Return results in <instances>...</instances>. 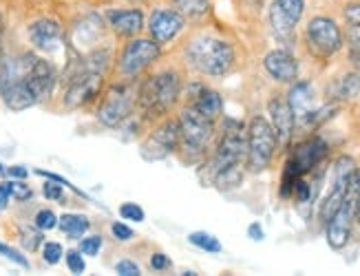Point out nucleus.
I'll return each mask as SVG.
<instances>
[{"label": "nucleus", "mask_w": 360, "mask_h": 276, "mask_svg": "<svg viewBox=\"0 0 360 276\" xmlns=\"http://www.w3.org/2000/svg\"><path fill=\"white\" fill-rule=\"evenodd\" d=\"M186 18L177 9H155L148 18V34L155 42L166 44L184 32Z\"/></svg>", "instance_id": "nucleus-16"}, {"label": "nucleus", "mask_w": 360, "mask_h": 276, "mask_svg": "<svg viewBox=\"0 0 360 276\" xmlns=\"http://www.w3.org/2000/svg\"><path fill=\"white\" fill-rule=\"evenodd\" d=\"M186 60L203 75H226L234 65V47L214 36H199L188 42Z\"/></svg>", "instance_id": "nucleus-2"}, {"label": "nucleus", "mask_w": 360, "mask_h": 276, "mask_svg": "<svg viewBox=\"0 0 360 276\" xmlns=\"http://www.w3.org/2000/svg\"><path fill=\"white\" fill-rule=\"evenodd\" d=\"M20 243L29 252H36L40 245H42V230L40 228H29V225H22L20 228Z\"/></svg>", "instance_id": "nucleus-28"}, {"label": "nucleus", "mask_w": 360, "mask_h": 276, "mask_svg": "<svg viewBox=\"0 0 360 276\" xmlns=\"http://www.w3.org/2000/svg\"><path fill=\"white\" fill-rule=\"evenodd\" d=\"M288 102H290V109L294 113V121L299 126H303L305 119L319 109L316 106V91H314V86H311V82H294V86L288 93Z\"/></svg>", "instance_id": "nucleus-17"}, {"label": "nucleus", "mask_w": 360, "mask_h": 276, "mask_svg": "<svg viewBox=\"0 0 360 276\" xmlns=\"http://www.w3.org/2000/svg\"><path fill=\"white\" fill-rule=\"evenodd\" d=\"M347 40H349L352 53H358V55H360V25H354V27H349Z\"/></svg>", "instance_id": "nucleus-40"}, {"label": "nucleus", "mask_w": 360, "mask_h": 276, "mask_svg": "<svg viewBox=\"0 0 360 276\" xmlns=\"http://www.w3.org/2000/svg\"><path fill=\"white\" fill-rule=\"evenodd\" d=\"M354 171H356V162L352 157H347V155H340L334 162L332 188H330V192H327V197L323 199L321 210H319V217H321L323 223L330 221V217L342 204V199H345V192H347V186H349V177H352Z\"/></svg>", "instance_id": "nucleus-11"}, {"label": "nucleus", "mask_w": 360, "mask_h": 276, "mask_svg": "<svg viewBox=\"0 0 360 276\" xmlns=\"http://www.w3.org/2000/svg\"><path fill=\"white\" fill-rule=\"evenodd\" d=\"M356 221L360 223V199H358V206H356Z\"/></svg>", "instance_id": "nucleus-46"}, {"label": "nucleus", "mask_w": 360, "mask_h": 276, "mask_svg": "<svg viewBox=\"0 0 360 276\" xmlns=\"http://www.w3.org/2000/svg\"><path fill=\"white\" fill-rule=\"evenodd\" d=\"M245 166L250 173H263L265 168L272 164V157L276 152V133L272 124L265 117L257 115L250 119L248 131H245Z\"/></svg>", "instance_id": "nucleus-3"}, {"label": "nucleus", "mask_w": 360, "mask_h": 276, "mask_svg": "<svg viewBox=\"0 0 360 276\" xmlns=\"http://www.w3.org/2000/svg\"><path fill=\"white\" fill-rule=\"evenodd\" d=\"M248 237H250V239H255V241H261V239L265 237V232H263V228H261L259 223H250V228H248Z\"/></svg>", "instance_id": "nucleus-44"}, {"label": "nucleus", "mask_w": 360, "mask_h": 276, "mask_svg": "<svg viewBox=\"0 0 360 276\" xmlns=\"http://www.w3.org/2000/svg\"><path fill=\"white\" fill-rule=\"evenodd\" d=\"M305 40L309 51H314V55L319 58H330L338 53L342 49V44H345L340 27L336 25V20L327 16H316L309 20L305 29Z\"/></svg>", "instance_id": "nucleus-9"}, {"label": "nucleus", "mask_w": 360, "mask_h": 276, "mask_svg": "<svg viewBox=\"0 0 360 276\" xmlns=\"http://www.w3.org/2000/svg\"><path fill=\"white\" fill-rule=\"evenodd\" d=\"M34 225L40 228L42 232H49V230H53V228L58 225L56 212H53V210H46V208L38 210V212H36V217H34Z\"/></svg>", "instance_id": "nucleus-30"}, {"label": "nucleus", "mask_w": 360, "mask_h": 276, "mask_svg": "<svg viewBox=\"0 0 360 276\" xmlns=\"http://www.w3.org/2000/svg\"><path fill=\"white\" fill-rule=\"evenodd\" d=\"M150 268L153 270H168L170 268V258L166 256V254H153L150 256Z\"/></svg>", "instance_id": "nucleus-41"}, {"label": "nucleus", "mask_w": 360, "mask_h": 276, "mask_svg": "<svg viewBox=\"0 0 360 276\" xmlns=\"http://www.w3.org/2000/svg\"><path fill=\"white\" fill-rule=\"evenodd\" d=\"M160 55H162L160 42H155L153 38H133L120 53V60H117L120 73L124 78L133 80L158 63Z\"/></svg>", "instance_id": "nucleus-7"}, {"label": "nucleus", "mask_w": 360, "mask_h": 276, "mask_svg": "<svg viewBox=\"0 0 360 276\" xmlns=\"http://www.w3.org/2000/svg\"><path fill=\"white\" fill-rule=\"evenodd\" d=\"M9 199H11V195H9V181H5V183H0V210L7 208Z\"/></svg>", "instance_id": "nucleus-43"}, {"label": "nucleus", "mask_w": 360, "mask_h": 276, "mask_svg": "<svg viewBox=\"0 0 360 276\" xmlns=\"http://www.w3.org/2000/svg\"><path fill=\"white\" fill-rule=\"evenodd\" d=\"M104 86V75L102 73H89V71H71L67 73V88H65V102L67 109H82V106L91 104Z\"/></svg>", "instance_id": "nucleus-10"}, {"label": "nucleus", "mask_w": 360, "mask_h": 276, "mask_svg": "<svg viewBox=\"0 0 360 276\" xmlns=\"http://www.w3.org/2000/svg\"><path fill=\"white\" fill-rule=\"evenodd\" d=\"M115 270H117V274H122V276H137V274H139V265L135 263V261H129V258L120 261V263L115 265Z\"/></svg>", "instance_id": "nucleus-38"}, {"label": "nucleus", "mask_w": 360, "mask_h": 276, "mask_svg": "<svg viewBox=\"0 0 360 276\" xmlns=\"http://www.w3.org/2000/svg\"><path fill=\"white\" fill-rule=\"evenodd\" d=\"M108 27L117 36L133 38L144 29V13L142 9H111L106 13Z\"/></svg>", "instance_id": "nucleus-20"}, {"label": "nucleus", "mask_w": 360, "mask_h": 276, "mask_svg": "<svg viewBox=\"0 0 360 276\" xmlns=\"http://www.w3.org/2000/svg\"><path fill=\"white\" fill-rule=\"evenodd\" d=\"M268 113H270V124L276 133V142L278 144H288L290 142V137L294 133V126H296V121H294V113L290 109V102L288 98L283 96H274L268 104Z\"/></svg>", "instance_id": "nucleus-18"}, {"label": "nucleus", "mask_w": 360, "mask_h": 276, "mask_svg": "<svg viewBox=\"0 0 360 276\" xmlns=\"http://www.w3.org/2000/svg\"><path fill=\"white\" fill-rule=\"evenodd\" d=\"M67 258V268L73 272V274H82L86 270V263H84V258H82V252L80 250H69L65 254Z\"/></svg>", "instance_id": "nucleus-35"}, {"label": "nucleus", "mask_w": 360, "mask_h": 276, "mask_svg": "<svg viewBox=\"0 0 360 276\" xmlns=\"http://www.w3.org/2000/svg\"><path fill=\"white\" fill-rule=\"evenodd\" d=\"M305 0H274L270 5V27L278 40H290L301 22Z\"/></svg>", "instance_id": "nucleus-13"}, {"label": "nucleus", "mask_w": 360, "mask_h": 276, "mask_svg": "<svg viewBox=\"0 0 360 276\" xmlns=\"http://www.w3.org/2000/svg\"><path fill=\"white\" fill-rule=\"evenodd\" d=\"M184 18H203L210 9V0H173Z\"/></svg>", "instance_id": "nucleus-26"}, {"label": "nucleus", "mask_w": 360, "mask_h": 276, "mask_svg": "<svg viewBox=\"0 0 360 276\" xmlns=\"http://www.w3.org/2000/svg\"><path fill=\"white\" fill-rule=\"evenodd\" d=\"M245 148H248V142H245L243 126L239 124V121H228V126L224 131V137L219 140L217 150H214V155H212V162H210L212 177L217 173L228 171V168L241 166V162L245 157Z\"/></svg>", "instance_id": "nucleus-8"}, {"label": "nucleus", "mask_w": 360, "mask_h": 276, "mask_svg": "<svg viewBox=\"0 0 360 276\" xmlns=\"http://www.w3.org/2000/svg\"><path fill=\"white\" fill-rule=\"evenodd\" d=\"M188 104H191L195 111H199L203 117H208L210 121H217L224 113L221 96L212 88H206V86H195V93L191 96V102Z\"/></svg>", "instance_id": "nucleus-23"}, {"label": "nucleus", "mask_w": 360, "mask_h": 276, "mask_svg": "<svg viewBox=\"0 0 360 276\" xmlns=\"http://www.w3.org/2000/svg\"><path fill=\"white\" fill-rule=\"evenodd\" d=\"M62 256H65V250H62V245L58 241H46L42 245V261L46 265H58Z\"/></svg>", "instance_id": "nucleus-29"}, {"label": "nucleus", "mask_w": 360, "mask_h": 276, "mask_svg": "<svg viewBox=\"0 0 360 276\" xmlns=\"http://www.w3.org/2000/svg\"><path fill=\"white\" fill-rule=\"evenodd\" d=\"M27 36L36 51L51 55L65 44V27L56 18H38L27 27Z\"/></svg>", "instance_id": "nucleus-14"}, {"label": "nucleus", "mask_w": 360, "mask_h": 276, "mask_svg": "<svg viewBox=\"0 0 360 276\" xmlns=\"http://www.w3.org/2000/svg\"><path fill=\"white\" fill-rule=\"evenodd\" d=\"M111 232L117 241H131L133 239V230L127 225V223H122V221H115L111 225Z\"/></svg>", "instance_id": "nucleus-37"}, {"label": "nucleus", "mask_w": 360, "mask_h": 276, "mask_svg": "<svg viewBox=\"0 0 360 276\" xmlns=\"http://www.w3.org/2000/svg\"><path fill=\"white\" fill-rule=\"evenodd\" d=\"M179 148V121L177 119H166L155 129L146 140L139 146L142 157L158 162L168 157L170 152H175Z\"/></svg>", "instance_id": "nucleus-12"}, {"label": "nucleus", "mask_w": 360, "mask_h": 276, "mask_svg": "<svg viewBox=\"0 0 360 276\" xmlns=\"http://www.w3.org/2000/svg\"><path fill=\"white\" fill-rule=\"evenodd\" d=\"M179 150L188 157H199L208 148L214 135V121L203 117L191 104L184 106L179 113Z\"/></svg>", "instance_id": "nucleus-4"}, {"label": "nucleus", "mask_w": 360, "mask_h": 276, "mask_svg": "<svg viewBox=\"0 0 360 276\" xmlns=\"http://www.w3.org/2000/svg\"><path fill=\"white\" fill-rule=\"evenodd\" d=\"M0 98H3L5 106L11 111H27V109H31V106L38 104L34 91H31V86L27 84L25 78L0 88Z\"/></svg>", "instance_id": "nucleus-22"}, {"label": "nucleus", "mask_w": 360, "mask_h": 276, "mask_svg": "<svg viewBox=\"0 0 360 276\" xmlns=\"http://www.w3.org/2000/svg\"><path fill=\"white\" fill-rule=\"evenodd\" d=\"M7 175H9L11 179H27L29 171H27L25 166H11V168H7Z\"/></svg>", "instance_id": "nucleus-42"}, {"label": "nucleus", "mask_w": 360, "mask_h": 276, "mask_svg": "<svg viewBox=\"0 0 360 276\" xmlns=\"http://www.w3.org/2000/svg\"><path fill=\"white\" fill-rule=\"evenodd\" d=\"M327 96L332 100H356L360 96V73L349 71L342 78L334 80L332 86L327 88Z\"/></svg>", "instance_id": "nucleus-24"}, {"label": "nucleus", "mask_w": 360, "mask_h": 276, "mask_svg": "<svg viewBox=\"0 0 360 276\" xmlns=\"http://www.w3.org/2000/svg\"><path fill=\"white\" fill-rule=\"evenodd\" d=\"M42 195L46 199H51V202H62L65 199V190H62V186H58V181H46L42 186Z\"/></svg>", "instance_id": "nucleus-36"}, {"label": "nucleus", "mask_w": 360, "mask_h": 276, "mask_svg": "<svg viewBox=\"0 0 360 276\" xmlns=\"http://www.w3.org/2000/svg\"><path fill=\"white\" fill-rule=\"evenodd\" d=\"M58 228L69 239H82L89 232L91 221L84 217V214H73V212H69V214H62V217L58 219Z\"/></svg>", "instance_id": "nucleus-25"}, {"label": "nucleus", "mask_w": 360, "mask_h": 276, "mask_svg": "<svg viewBox=\"0 0 360 276\" xmlns=\"http://www.w3.org/2000/svg\"><path fill=\"white\" fill-rule=\"evenodd\" d=\"M5 27H7V18H5V11L0 9V51H3V36H5Z\"/></svg>", "instance_id": "nucleus-45"}, {"label": "nucleus", "mask_w": 360, "mask_h": 276, "mask_svg": "<svg viewBox=\"0 0 360 276\" xmlns=\"http://www.w3.org/2000/svg\"><path fill=\"white\" fill-rule=\"evenodd\" d=\"M9 195L11 199H15V202H27V199L34 197V190H31V186H27L25 179H18V181H9Z\"/></svg>", "instance_id": "nucleus-31"}, {"label": "nucleus", "mask_w": 360, "mask_h": 276, "mask_svg": "<svg viewBox=\"0 0 360 276\" xmlns=\"http://www.w3.org/2000/svg\"><path fill=\"white\" fill-rule=\"evenodd\" d=\"M102 34H104V25L98 16H86L82 18L73 27L71 32V42L73 47L77 49H84L86 53L96 49L98 40H102Z\"/></svg>", "instance_id": "nucleus-21"}, {"label": "nucleus", "mask_w": 360, "mask_h": 276, "mask_svg": "<svg viewBox=\"0 0 360 276\" xmlns=\"http://www.w3.org/2000/svg\"><path fill=\"white\" fill-rule=\"evenodd\" d=\"M27 84L34 91V96L38 102H44L53 96V88L58 84V71L56 67L49 63V60L44 58H34L31 60V65L27 69V75H25Z\"/></svg>", "instance_id": "nucleus-15"}, {"label": "nucleus", "mask_w": 360, "mask_h": 276, "mask_svg": "<svg viewBox=\"0 0 360 276\" xmlns=\"http://www.w3.org/2000/svg\"><path fill=\"white\" fill-rule=\"evenodd\" d=\"M325 157H327V144L321 140V137H309V140L296 146L288 166H285L283 183H281V195L290 197L292 188H294V181L299 177L309 175Z\"/></svg>", "instance_id": "nucleus-5"}, {"label": "nucleus", "mask_w": 360, "mask_h": 276, "mask_svg": "<svg viewBox=\"0 0 360 276\" xmlns=\"http://www.w3.org/2000/svg\"><path fill=\"white\" fill-rule=\"evenodd\" d=\"M181 96V78L177 71L150 75L137 86V106L146 119H160L173 111Z\"/></svg>", "instance_id": "nucleus-1"}, {"label": "nucleus", "mask_w": 360, "mask_h": 276, "mask_svg": "<svg viewBox=\"0 0 360 276\" xmlns=\"http://www.w3.org/2000/svg\"><path fill=\"white\" fill-rule=\"evenodd\" d=\"M188 241L203 252H212V254L221 252V243H219V239L210 232H191L188 235Z\"/></svg>", "instance_id": "nucleus-27"}, {"label": "nucleus", "mask_w": 360, "mask_h": 276, "mask_svg": "<svg viewBox=\"0 0 360 276\" xmlns=\"http://www.w3.org/2000/svg\"><path fill=\"white\" fill-rule=\"evenodd\" d=\"M137 104V88L131 82H117L108 86L98 109V119L108 129H117L127 121Z\"/></svg>", "instance_id": "nucleus-6"}, {"label": "nucleus", "mask_w": 360, "mask_h": 276, "mask_svg": "<svg viewBox=\"0 0 360 276\" xmlns=\"http://www.w3.org/2000/svg\"><path fill=\"white\" fill-rule=\"evenodd\" d=\"M0 254H3L5 258H9L11 263H15V265H20V268H29V261L22 256V252H18L15 248H11V245H7V243H3L0 241Z\"/></svg>", "instance_id": "nucleus-34"}, {"label": "nucleus", "mask_w": 360, "mask_h": 276, "mask_svg": "<svg viewBox=\"0 0 360 276\" xmlns=\"http://www.w3.org/2000/svg\"><path fill=\"white\" fill-rule=\"evenodd\" d=\"M120 214H122V219H127V221H135V223H142L146 219V214L144 210L139 208L137 204H122L120 206Z\"/></svg>", "instance_id": "nucleus-33"}, {"label": "nucleus", "mask_w": 360, "mask_h": 276, "mask_svg": "<svg viewBox=\"0 0 360 276\" xmlns=\"http://www.w3.org/2000/svg\"><path fill=\"white\" fill-rule=\"evenodd\" d=\"M102 245H104V241H102L100 235H91V237H86V239L80 241V252L84 256H96V254H100Z\"/></svg>", "instance_id": "nucleus-32"}, {"label": "nucleus", "mask_w": 360, "mask_h": 276, "mask_svg": "<svg viewBox=\"0 0 360 276\" xmlns=\"http://www.w3.org/2000/svg\"><path fill=\"white\" fill-rule=\"evenodd\" d=\"M342 13H345V20L349 22V27L360 25V3H349V5H345Z\"/></svg>", "instance_id": "nucleus-39"}, {"label": "nucleus", "mask_w": 360, "mask_h": 276, "mask_svg": "<svg viewBox=\"0 0 360 276\" xmlns=\"http://www.w3.org/2000/svg\"><path fill=\"white\" fill-rule=\"evenodd\" d=\"M263 67L270 73V78H274L281 84H294L299 80V63L288 51H270L263 58Z\"/></svg>", "instance_id": "nucleus-19"}]
</instances>
